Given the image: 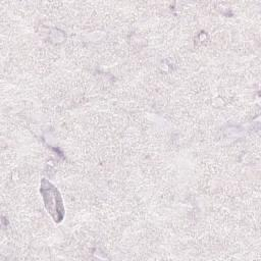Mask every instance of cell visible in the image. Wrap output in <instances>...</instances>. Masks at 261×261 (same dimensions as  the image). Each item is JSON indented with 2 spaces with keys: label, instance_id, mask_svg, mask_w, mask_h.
I'll return each instance as SVG.
<instances>
[{
  "label": "cell",
  "instance_id": "1",
  "mask_svg": "<svg viewBox=\"0 0 261 261\" xmlns=\"http://www.w3.org/2000/svg\"><path fill=\"white\" fill-rule=\"evenodd\" d=\"M41 194L43 195L45 207L55 222H61L64 217V207L58 190L47 179L41 182Z\"/></svg>",
  "mask_w": 261,
  "mask_h": 261
}]
</instances>
